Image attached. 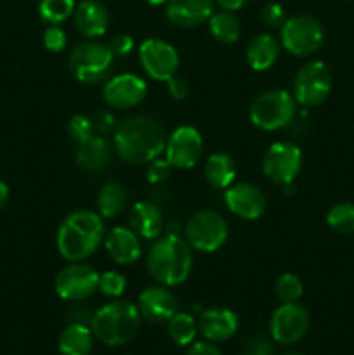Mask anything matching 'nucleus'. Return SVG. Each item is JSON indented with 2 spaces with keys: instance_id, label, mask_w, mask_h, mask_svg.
<instances>
[{
  "instance_id": "2f4dec72",
  "label": "nucleus",
  "mask_w": 354,
  "mask_h": 355,
  "mask_svg": "<svg viewBox=\"0 0 354 355\" xmlns=\"http://www.w3.org/2000/svg\"><path fill=\"white\" fill-rule=\"evenodd\" d=\"M274 293L281 304H295L304 295V283L294 272H285L274 283Z\"/></svg>"
},
{
  "instance_id": "37998d69",
  "label": "nucleus",
  "mask_w": 354,
  "mask_h": 355,
  "mask_svg": "<svg viewBox=\"0 0 354 355\" xmlns=\"http://www.w3.org/2000/svg\"><path fill=\"white\" fill-rule=\"evenodd\" d=\"M7 201H9V187H7L6 182L0 180V210L6 207Z\"/></svg>"
},
{
  "instance_id": "c756f323",
  "label": "nucleus",
  "mask_w": 354,
  "mask_h": 355,
  "mask_svg": "<svg viewBox=\"0 0 354 355\" xmlns=\"http://www.w3.org/2000/svg\"><path fill=\"white\" fill-rule=\"evenodd\" d=\"M326 224L337 234H354V203L342 201L333 205L326 214Z\"/></svg>"
},
{
  "instance_id": "e433bc0d",
  "label": "nucleus",
  "mask_w": 354,
  "mask_h": 355,
  "mask_svg": "<svg viewBox=\"0 0 354 355\" xmlns=\"http://www.w3.org/2000/svg\"><path fill=\"white\" fill-rule=\"evenodd\" d=\"M68 44L66 31L59 24H49L47 30L44 31V45L51 52H61Z\"/></svg>"
},
{
  "instance_id": "a19ab883",
  "label": "nucleus",
  "mask_w": 354,
  "mask_h": 355,
  "mask_svg": "<svg viewBox=\"0 0 354 355\" xmlns=\"http://www.w3.org/2000/svg\"><path fill=\"white\" fill-rule=\"evenodd\" d=\"M186 355H222V352L219 350V347L215 345L214 342H208V340H205V342L191 343Z\"/></svg>"
},
{
  "instance_id": "f257e3e1",
  "label": "nucleus",
  "mask_w": 354,
  "mask_h": 355,
  "mask_svg": "<svg viewBox=\"0 0 354 355\" xmlns=\"http://www.w3.org/2000/svg\"><path fill=\"white\" fill-rule=\"evenodd\" d=\"M165 128L156 118L128 116L113 132V148L121 159L132 165H148L165 151Z\"/></svg>"
},
{
  "instance_id": "423d86ee",
  "label": "nucleus",
  "mask_w": 354,
  "mask_h": 355,
  "mask_svg": "<svg viewBox=\"0 0 354 355\" xmlns=\"http://www.w3.org/2000/svg\"><path fill=\"white\" fill-rule=\"evenodd\" d=\"M297 113V101L294 94L285 89H271L253 99L250 106V121L264 132L285 128L294 121Z\"/></svg>"
},
{
  "instance_id": "f8f14e48",
  "label": "nucleus",
  "mask_w": 354,
  "mask_h": 355,
  "mask_svg": "<svg viewBox=\"0 0 354 355\" xmlns=\"http://www.w3.org/2000/svg\"><path fill=\"white\" fill-rule=\"evenodd\" d=\"M137 55L144 73L155 82H167L174 75H177L179 54L169 42L160 40V38H146L139 45Z\"/></svg>"
},
{
  "instance_id": "f03ea898",
  "label": "nucleus",
  "mask_w": 354,
  "mask_h": 355,
  "mask_svg": "<svg viewBox=\"0 0 354 355\" xmlns=\"http://www.w3.org/2000/svg\"><path fill=\"white\" fill-rule=\"evenodd\" d=\"M104 236V218L97 211L75 210L59 225L56 245L66 262H83L103 245Z\"/></svg>"
},
{
  "instance_id": "c9c22d12",
  "label": "nucleus",
  "mask_w": 354,
  "mask_h": 355,
  "mask_svg": "<svg viewBox=\"0 0 354 355\" xmlns=\"http://www.w3.org/2000/svg\"><path fill=\"white\" fill-rule=\"evenodd\" d=\"M170 173H172V165L167 162L165 158H156L153 162L148 163V170H146V179L149 184H163L165 180H169Z\"/></svg>"
},
{
  "instance_id": "7c9ffc66",
  "label": "nucleus",
  "mask_w": 354,
  "mask_h": 355,
  "mask_svg": "<svg viewBox=\"0 0 354 355\" xmlns=\"http://www.w3.org/2000/svg\"><path fill=\"white\" fill-rule=\"evenodd\" d=\"M75 0H42L38 14L47 24H61L75 12Z\"/></svg>"
},
{
  "instance_id": "ea45409f",
  "label": "nucleus",
  "mask_w": 354,
  "mask_h": 355,
  "mask_svg": "<svg viewBox=\"0 0 354 355\" xmlns=\"http://www.w3.org/2000/svg\"><path fill=\"white\" fill-rule=\"evenodd\" d=\"M167 90H169L170 97L176 101H183L187 97V92H189V85H187L186 80L183 76L174 75L172 78L167 80Z\"/></svg>"
},
{
  "instance_id": "9b49d317",
  "label": "nucleus",
  "mask_w": 354,
  "mask_h": 355,
  "mask_svg": "<svg viewBox=\"0 0 354 355\" xmlns=\"http://www.w3.org/2000/svg\"><path fill=\"white\" fill-rule=\"evenodd\" d=\"M99 283V272L89 263L68 262L54 279V290L66 302H82L92 297Z\"/></svg>"
},
{
  "instance_id": "1a4fd4ad",
  "label": "nucleus",
  "mask_w": 354,
  "mask_h": 355,
  "mask_svg": "<svg viewBox=\"0 0 354 355\" xmlns=\"http://www.w3.org/2000/svg\"><path fill=\"white\" fill-rule=\"evenodd\" d=\"M332 92V71L323 61H309L298 68L294 78V97L297 104L314 107L325 103Z\"/></svg>"
},
{
  "instance_id": "a18cd8bd",
  "label": "nucleus",
  "mask_w": 354,
  "mask_h": 355,
  "mask_svg": "<svg viewBox=\"0 0 354 355\" xmlns=\"http://www.w3.org/2000/svg\"><path fill=\"white\" fill-rule=\"evenodd\" d=\"M281 355H304V354H298V352H288V354H281Z\"/></svg>"
},
{
  "instance_id": "bb28decb",
  "label": "nucleus",
  "mask_w": 354,
  "mask_h": 355,
  "mask_svg": "<svg viewBox=\"0 0 354 355\" xmlns=\"http://www.w3.org/2000/svg\"><path fill=\"white\" fill-rule=\"evenodd\" d=\"M97 214L103 218H115L128 203V189L121 182L110 180L97 193Z\"/></svg>"
},
{
  "instance_id": "0eeeda50",
  "label": "nucleus",
  "mask_w": 354,
  "mask_h": 355,
  "mask_svg": "<svg viewBox=\"0 0 354 355\" xmlns=\"http://www.w3.org/2000/svg\"><path fill=\"white\" fill-rule=\"evenodd\" d=\"M184 239L196 252L214 253L228 243L229 224L217 211L200 210L187 218Z\"/></svg>"
},
{
  "instance_id": "cd10ccee",
  "label": "nucleus",
  "mask_w": 354,
  "mask_h": 355,
  "mask_svg": "<svg viewBox=\"0 0 354 355\" xmlns=\"http://www.w3.org/2000/svg\"><path fill=\"white\" fill-rule=\"evenodd\" d=\"M207 23L212 37L222 44H235L242 37V24H239V19L235 16V12L214 10Z\"/></svg>"
},
{
  "instance_id": "6ab92c4d",
  "label": "nucleus",
  "mask_w": 354,
  "mask_h": 355,
  "mask_svg": "<svg viewBox=\"0 0 354 355\" xmlns=\"http://www.w3.org/2000/svg\"><path fill=\"white\" fill-rule=\"evenodd\" d=\"M73 23L82 37L96 40L110 28V12L101 0H82L75 7Z\"/></svg>"
},
{
  "instance_id": "a878e982",
  "label": "nucleus",
  "mask_w": 354,
  "mask_h": 355,
  "mask_svg": "<svg viewBox=\"0 0 354 355\" xmlns=\"http://www.w3.org/2000/svg\"><path fill=\"white\" fill-rule=\"evenodd\" d=\"M205 177L214 189L226 191L236 179V163L226 153H214L205 163Z\"/></svg>"
},
{
  "instance_id": "f704fd0d",
  "label": "nucleus",
  "mask_w": 354,
  "mask_h": 355,
  "mask_svg": "<svg viewBox=\"0 0 354 355\" xmlns=\"http://www.w3.org/2000/svg\"><path fill=\"white\" fill-rule=\"evenodd\" d=\"M260 19L266 24L267 28H276L283 26V23L287 21V14H285V9L281 3L278 2H267L264 3V7L260 9Z\"/></svg>"
},
{
  "instance_id": "49530a36",
  "label": "nucleus",
  "mask_w": 354,
  "mask_h": 355,
  "mask_svg": "<svg viewBox=\"0 0 354 355\" xmlns=\"http://www.w3.org/2000/svg\"><path fill=\"white\" fill-rule=\"evenodd\" d=\"M246 355H262V354H257V352H253V354H246Z\"/></svg>"
},
{
  "instance_id": "c85d7f7f",
  "label": "nucleus",
  "mask_w": 354,
  "mask_h": 355,
  "mask_svg": "<svg viewBox=\"0 0 354 355\" xmlns=\"http://www.w3.org/2000/svg\"><path fill=\"white\" fill-rule=\"evenodd\" d=\"M167 333L170 340L180 347H189L194 342L198 333V321L187 312L177 311L167 322Z\"/></svg>"
},
{
  "instance_id": "dca6fc26",
  "label": "nucleus",
  "mask_w": 354,
  "mask_h": 355,
  "mask_svg": "<svg viewBox=\"0 0 354 355\" xmlns=\"http://www.w3.org/2000/svg\"><path fill=\"white\" fill-rule=\"evenodd\" d=\"M224 203L233 215L243 220H257L267 207L264 193L252 182H233L224 191Z\"/></svg>"
},
{
  "instance_id": "4be33fe9",
  "label": "nucleus",
  "mask_w": 354,
  "mask_h": 355,
  "mask_svg": "<svg viewBox=\"0 0 354 355\" xmlns=\"http://www.w3.org/2000/svg\"><path fill=\"white\" fill-rule=\"evenodd\" d=\"M128 227L142 239L160 238L165 229L162 210L151 201H137L128 211Z\"/></svg>"
},
{
  "instance_id": "20e7f679",
  "label": "nucleus",
  "mask_w": 354,
  "mask_h": 355,
  "mask_svg": "<svg viewBox=\"0 0 354 355\" xmlns=\"http://www.w3.org/2000/svg\"><path fill=\"white\" fill-rule=\"evenodd\" d=\"M141 314L137 305L128 300L115 298L103 305L90 319L94 338L106 347H121L135 338L141 328Z\"/></svg>"
},
{
  "instance_id": "2eb2a0df",
  "label": "nucleus",
  "mask_w": 354,
  "mask_h": 355,
  "mask_svg": "<svg viewBox=\"0 0 354 355\" xmlns=\"http://www.w3.org/2000/svg\"><path fill=\"white\" fill-rule=\"evenodd\" d=\"M148 94V85L134 73L110 76L103 87V101L115 110H130L141 104Z\"/></svg>"
},
{
  "instance_id": "393cba45",
  "label": "nucleus",
  "mask_w": 354,
  "mask_h": 355,
  "mask_svg": "<svg viewBox=\"0 0 354 355\" xmlns=\"http://www.w3.org/2000/svg\"><path fill=\"white\" fill-rule=\"evenodd\" d=\"M94 347V333L83 322H71L61 331L58 349L61 355H90Z\"/></svg>"
},
{
  "instance_id": "f3484780",
  "label": "nucleus",
  "mask_w": 354,
  "mask_h": 355,
  "mask_svg": "<svg viewBox=\"0 0 354 355\" xmlns=\"http://www.w3.org/2000/svg\"><path fill=\"white\" fill-rule=\"evenodd\" d=\"M137 309L142 319L153 322V324H163L169 322L177 312V298L172 291L163 284L148 286L139 293Z\"/></svg>"
},
{
  "instance_id": "6e6552de",
  "label": "nucleus",
  "mask_w": 354,
  "mask_h": 355,
  "mask_svg": "<svg viewBox=\"0 0 354 355\" xmlns=\"http://www.w3.org/2000/svg\"><path fill=\"white\" fill-rule=\"evenodd\" d=\"M325 30L316 17L307 14L288 17L280 28V44L297 58H309L321 49Z\"/></svg>"
},
{
  "instance_id": "c03bdc74",
  "label": "nucleus",
  "mask_w": 354,
  "mask_h": 355,
  "mask_svg": "<svg viewBox=\"0 0 354 355\" xmlns=\"http://www.w3.org/2000/svg\"><path fill=\"white\" fill-rule=\"evenodd\" d=\"M144 2L149 6H163V3H167V0H144Z\"/></svg>"
},
{
  "instance_id": "4c0bfd02",
  "label": "nucleus",
  "mask_w": 354,
  "mask_h": 355,
  "mask_svg": "<svg viewBox=\"0 0 354 355\" xmlns=\"http://www.w3.org/2000/svg\"><path fill=\"white\" fill-rule=\"evenodd\" d=\"M108 45H110L115 58H127V55L134 51L135 42L130 35H117Z\"/></svg>"
},
{
  "instance_id": "4468645a",
  "label": "nucleus",
  "mask_w": 354,
  "mask_h": 355,
  "mask_svg": "<svg viewBox=\"0 0 354 355\" xmlns=\"http://www.w3.org/2000/svg\"><path fill=\"white\" fill-rule=\"evenodd\" d=\"M309 329V312L301 304H281L269 321L271 338L280 345H295Z\"/></svg>"
},
{
  "instance_id": "7ed1b4c3",
  "label": "nucleus",
  "mask_w": 354,
  "mask_h": 355,
  "mask_svg": "<svg viewBox=\"0 0 354 355\" xmlns=\"http://www.w3.org/2000/svg\"><path fill=\"white\" fill-rule=\"evenodd\" d=\"M193 248L180 236L165 234L149 248L146 263L153 279L167 288L186 283L193 270Z\"/></svg>"
},
{
  "instance_id": "a211bd4d",
  "label": "nucleus",
  "mask_w": 354,
  "mask_h": 355,
  "mask_svg": "<svg viewBox=\"0 0 354 355\" xmlns=\"http://www.w3.org/2000/svg\"><path fill=\"white\" fill-rule=\"evenodd\" d=\"M215 0H167L165 16L174 26L193 28L207 23L214 14Z\"/></svg>"
},
{
  "instance_id": "58836bf2",
  "label": "nucleus",
  "mask_w": 354,
  "mask_h": 355,
  "mask_svg": "<svg viewBox=\"0 0 354 355\" xmlns=\"http://www.w3.org/2000/svg\"><path fill=\"white\" fill-rule=\"evenodd\" d=\"M92 123L94 130L99 135H106L110 134V132H115V128H117L118 125L113 114L108 113V111H99V113H96V116L92 118Z\"/></svg>"
},
{
  "instance_id": "5701e85b",
  "label": "nucleus",
  "mask_w": 354,
  "mask_h": 355,
  "mask_svg": "<svg viewBox=\"0 0 354 355\" xmlns=\"http://www.w3.org/2000/svg\"><path fill=\"white\" fill-rule=\"evenodd\" d=\"M280 49L281 44L274 35H257L246 45V62H248L253 71H267V69L276 64L278 58H280Z\"/></svg>"
},
{
  "instance_id": "b1692460",
  "label": "nucleus",
  "mask_w": 354,
  "mask_h": 355,
  "mask_svg": "<svg viewBox=\"0 0 354 355\" xmlns=\"http://www.w3.org/2000/svg\"><path fill=\"white\" fill-rule=\"evenodd\" d=\"M76 165L85 172H103L111 162V146L103 135H94L89 141L78 144L76 149Z\"/></svg>"
},
{
  "instance_id": "ddd939ff",
  "label": "nucleus",
  "mask_w": 354,
  "mask_h": 355,
  "mask_svg": "<svg viewBox=\"0 0 354 355\" xmlns=\"http://www.w3.org/2000/svg\"><path fill=\"white\" fill-rule=\"evenodd\" d=\"M163 153H165V159L172 165V168L189 170L196 166V163L201 159V155H203V137L191 125L177 127L167 137Z\"/></svg>"
},
{
  "instance_id": "412c9836",
  "label": "nucleus",
  "mask_w": 354,
  "mask_h": 355,
  "mask_svg": "<svg viewBox=\"0 0 354 355\" xmlns=\"http://www.w3.org/2000/svg\"><path fill=\"white\" fill-rule=\"evenodd\" d=\"M104 250L118 266H132L142 255L139 236L130 227H113L104 236Z\"/></svg>"
},
{
  "instance_id": "72a5a7b5",
  "label": "nucleus",
  "mask_w": 354,
  "mask_h": 355,
  "mask_svg": "<svg viewBox=\"0 0 354 355\" xmlns=\"http://www.w3.org/2000/svg\"><path fill=\"white\" fill-rule=\"evenodd\" d=\"M94 132L96 130H94L92 118L85 116V114H75L68 121V134L76 144H82V142L94 137Z\"/></svg>"
},
{
  "instance_id": "79ce46f5",
  "label": "nucleus",
  "mask_w": 354,
  "mask_h": 355,
  "mask_svg": "<svg viewBox=\"0 0 354 355\" xmlns=\"http://www.w3.org/2000/svg\"><path fill=\"white\" fill-rule=\"evenodd\" d=\"M246 2H248V0H215V3H217L222 10H229V12L239 10Z\"/></svg>"
},
{
  "instance_id": "39448f33",
  "label": "nucleus",
  "mask_w": 354,
  "mask_h": 355,
  "mask_svg": "<svg viewBox=\"0 0 354 355\" xmlns=\"http://www.w3.org/2000/svg\"><path fill=\"white\" fill-rule=\"evenodd\" d=\"M115 55L110 45L97 40L80 42L71 51L68 66L71 75L80 83L94 85L110 78Z\"/></svg>"
},
{
  "instance_id": "473e14b6",
  "label": "nucleus",
  "mask_w": 354,
  "mask_h": 355,
  "mask_svg": "<svg viewBox=\"0 0 354 355\" xmlns=\"http://www.w3.org/2000/svg\"><path fill=\"white\" fill-rule=\"evenodd\" d=\"M97 290L108 298H120L127 290V279L124 274L117 272V270H106V272L99 274Z\"/></svg>"
},
{
  "instance_id": "aec40b11",
  "label": "nucleus",
  "mask_w": 354,
  "mask_h": 355,
  "mask_svg": "<svg viewBox=\"0 0 354 355\" xmlns=\"http://www.w3.org/2000/svg\"><path fill=\"white\" fill-rule=\"evenodd\" d=\"M238 315L226 307H210L203 311L198 319V331L208 342H226L238 331Z\"/></svg>"
},
{
  "instance_id": "9d476101",
  "label": "nucleus",
  "mask_w": 354,
  "mask_h": 355,
  "mask_svg": "<svg viewBox=\"0 0 354 355\" xmlns=\"http://www.w3.org/2000/svg\"><path fill=\"white\" fill-rule=\"evenodd\" d=\"M302 151L298 146L287 141L273 142L262 156V173L267 180L287 186L294 184L302 170Z\"/></svg>"
}]
</instances>
